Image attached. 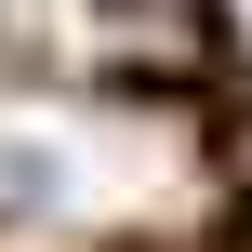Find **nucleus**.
I'll return each mask as SVG.
<instances>
[{"mask_svg":"<svg viewBox=\"0 0 252 252\" xmlns=\"http://www.w3.org/2000/svg\"><path fill=\"white\" fill-rule=\"evenodd\" d=\"M213 40H226V53L252 66V0H213Z\"/></svg>","mask_w":252,"mask_h":252,"instance_id":"nucleus-1","label":"nucleus"}]
</instances>
